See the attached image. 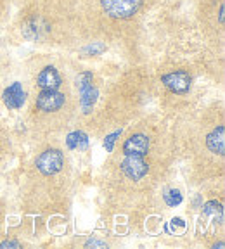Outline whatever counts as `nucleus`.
Masks as SVG:
<instances>
[{
    "label": "nucleus",
    "instance_id": "obj_1",
    "mask_svg": "<svg viewBox=\"0 0 225 249\" xmlns=\"http://www.w3.org/2000/svg\"><path fill=\"white\" fill-rule=\"evenodd\" d=\"M140 4L142 0H101L106 14H109L111 18H118V19L132 18L139 11Z\"/></svg>",
    "mask_w": 225,
    "mask_h": 249
},
{
    "label": "nucleus",
    "instance_id": "obj_14",
    "mask_svg": "<svg viewBox=\"0 0 225 249\" xmlns=\"http://www.w3.org/2000/svg\"><path fill=\"white\" fill-rule=\"evenodd\" d=\"M76 85H78V90H82V89H85V87L94 85V76H92V73L85 71V73H80V74H78Z\"/></svg>",
    "mask_w": 225,
    "mask_h": 249
},
{
    "label": "nucleus",
    "instance_id": "obj_11",
    "mask_svg": "<svg viewBox=\"0 0 225 249\" xmlns=\"http://www.w3.org/2000/svg\"><path fill=\"white\" fill-rule=\"evenodd\" d=\"M66 144L70 149H78V151H85L89 147V137L83 132H73L68 135Z\"/></svg>",
    "mask_w": 225,
    "mask_h": 249
},
{
    "label": "nucleus",
    "instance_id": "obj_10",
    "mask_svg": "<svg viewBox=\"0 0 225 249\" xmlns=\"http://www.w3.org/2000/svg\"><path fill=\"white\" fill-rule=\"evenodd\" d=\"M80 95H82V107H83V111L85 113H90L92 111V107H94V104H95V101H97V95H99V92H97V89L94 85H90V87H85V89H82L80 90Z\"/></svg>",
    "mask_w": 225,
    "mask_h": 249
},
{
    "label": "nucleus",
    "instance_id": "obj_8",
    "mask_svg": "<svg viewBox=\"0 0 225 249\" xmlns=\"http://www.w3.org/2000/svg\"><path fill=\"white\" fill-rule=\"evenodd\" d=\"M2 99H4V104L7 106L9 109H19L21 106L24 104V101H26V93H24L21 83L16 82L4 90Z\"/></svg>",
    "mask_w": 225,
    "mask_h": 249
},
{
    "label": "nucleus",
    "instance_id": "obj_16",
    "mask_svg": "<svg viewBox=\"0 0 225 249\" xmlns=\"http://www.w3.org/2000/svg\"><path fill=\"white\" fill-rule=\"evenodd\" d=\"M120 133H121V130H120V132H114V133H111V135L106 137V140H104V149H106L108 152H111V151H112L114 140H116V137H120Z\"/></svg>",
    "mask_w": 225,
    "mask_h": 249
},
{
    "label": "nucleus",
    "instance_id": "obj_2",
    "mask_svg": "<svg viewBox=\"0 0 225 249\" xmlns=\"http://www.w3.org/2000/svg\"><path fill=\"white\" fill-rule=\"evenodd\" d=\"M64 166V156L57 149H49V151L42 152L37 160V168L42 175H56L62 170Z\"/></svg>",
    "mask_w": 225,
    "mask_h": 249
},
{
    "label": "nucleus",
    "instance_id": "obj_19",
    "mask_svg": "<svg viewBox=\"0 0 225 249\" xmlns=\"http://www.w3.org/2000/svg\"><path fill=\"white\" fill-rule=\"evenodd\" d=\"M0 248H16V249H19L21 244L18 241H5L0 244Z\"/></svg>",
    "mask_w": 225,
    "mask_h": 249
},
{
    "label": "nucleus",
    "instance_id": "obj_7",
    "mask_svg": "<svg viewBox=\"0 0 225 249\" xmlns=\"http://www.w3.org/2000/svg\"><path fill=\"white\" fill-rule=\"evenodd\" d=\"M37 85L42 90H57L61 87V74L54 66H47L37 76Z\"/></svg>",
    "mask_w": 225,
    "mask_h": 249
},
{
    "label": "nucleus",
    "instance_id": "obj_12",
    "mask_svg": "<svg viewBox=\"0 0 225 249\" xmlns=\"http://www.w3.org/2000/svg\"><path fill=\"white\" fill-rule=\"evenodd\" d=\"M165 202H167L170 208H175L179 206L180 202H182V194H180V191H177V189H170V191L165 192L163 196Z\"/></svg>",
    "mask_w": 225,
    "mask_h": 249
},
{
    "label": "nucleus",
    "instance_id": "obj_3",
    "mask_svg": "<svg viewBox=\"0 0 225 249\" xmlns=\"http://www.w3.org/2000/svg\"><path fill=\"white\" fill-rule=\"evenodd\" d=\"M64 93L57 92V90H42L37 95V107L43 113H54L64 106Z\"/></svg>",
    "mask_w": 225,
    "mask_h": 249
},
{
    "label": "nucleus",
    "instance_id": "obj_6",
    "mask_svg": "<svg viewBox=\"0 0 225 249\" xmlns=\"http://www.w3.org/2000/svg\"><path fill=\"white\" fill-rule=\"evenodd\" d=\"M149 149V139L142 133H135V135L128 137L123 144L125 156H144L148 154Z\"/></svg>",
    "mask_w": 225,
    "mask_h": 249
},
{
    "label": "nucleus",
    "instance_id": "obj_4",
    "mask_svg": "<svg viewBox=\"0 0 225 249\" xmlns=\"http://www.w3.org/2000/svg\"><path fill=\"white\" fill-rule=\"evenodd\" d=\"M121 171L130 180H140L148 175L149 166L142 160V156H127L123 163H121Z\"/></svg>",
    "mask_w": 225,
    "mask_h": 249
},
{
    "label": "nucleus",
    "instance_id": "obj_15",
    "mask_svg": "<svg viewBox=\"0 0 225 249\" xmlns=\"http://www.w3.org/2000/svg\"><path fill=\"white\" fill-rule=\"evenodd\" d=\"M106 51V45L104 43H92V45H89L85 49V54H90V55H99V54H102V52Z\"/></svg>",
    "mask_w": 225,
    "mask_h": 249
},
{
    "label": "nucleus",
    "instance_id": "obj_13",
    "mask_svg": "<svg viewBox=\"0 0 225 249\" xmlns=\"http://www.w3.org/2000/svg\"><path fill=\"white\" fill-rule=\"evenodd\" d=\"M203 213L205 214H213V216H220L222 218V214H224V208H222V204L220 202H217V201H210V202H206L205 204V208H203Z\"/></svg>",
    "mask_w": 225,
    "mask_h": 249
},
{
    "label": "nucleus",
    "instance_id": "obj_17",
    "mask_svg": "<svg viewBox=\"0 0 225 249\" xmlns=\"http://www.w3.org/2000/svg\"><path fill=\"white\" fill-rule=\"evenodd\" d=\"M184 227H186V223L180 220V218H173L170 222V229L173 230V232H177V230H184Z\"/></svg>",
    "mask_w": 225,
    "mask_h": 249
},
{
    "label": "nucleus",
    "instance_id": "obj_18",
    "mask_svg": "<svg viewBox=\"0 0 225 249\" xmlns=\"http://www.w3.org/2000/svg\"><path fill=\"white\" fill-rule=\"evenodd\" d=\"M85 248H108V244L102 241H95V239H90L89 242L85 244Z\"/></svg>",
    "mask_w": 225,
    "mask_h": 249
},
{
    "label": "nucleus",
    "instance_id": "obj_5",
    "mask_svg": "<svg viewBox=\"0 0 225 249\" xmlns=\"http://www.w3.org/2000/svg\"><path fill=\"white\" fill-rule=\"evenodd\" d=\"M161 80L165 87L173 93H187L190 89V74L187 71H173L165 74Z\"/></svg>",
    "mask_w": 225,
    "mask_h": 249
},
{
    "label": "nucleus",
    "instance_id": "obj_9",
    "mask_svg": "<svg viewBox=\"0 0 225 249\" xmlns=\"http://www.w3.org/2000/svg\"><path fill=\"white\" fill-rule=\"evenodd\" d=\"M224 132H225L224 126H218V128H215L213 132L208 135V139H206V145H208V149H210L211 152H217V154H220V156L224 154V151H225Z\"/></svg>",
    "mask_w": 225,
    "mask_h": 249
}]
</instances>
